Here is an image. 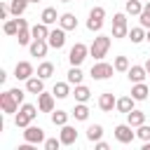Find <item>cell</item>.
I'll list each match as a JSON object with an SVG mask.
<instances>
[{
    "label": "cell",
    "mask_w": 150,
    "mask_h": 150,
    "mask_svg": "<svg viewBox=\"0 0 150 150\" xmlns=\"http://www.w3.org/2000/svg\"><path fill=\"white\" fill-rule=\"evenodd\" d=\"M87 56H89V47H87L84 42H75V45L68 49V63H70V66H82Z\"/></svg>",
    "instance_id": "cell-4"
},
{
    "label": "cell",
    "mask_w": 150,
    "mask_h": 150,
    "mask_svg": "<svg viewBox=\"0 0 150 150\" xmlns=\"http://www.w3.org/2000/svg\"><path fill=\"white\" fill-rule=\"evenodd\" d=\"M66 28H52V33H49V38H47V42H49V47L52 49H63L66 47Z\"/></svg>",
    "instance_id": "cell-9"
},
{
    "label": "cell",
    "mask_w": 150,
    "mask_h": 150,
    "mask_svg": "<svg viewBox=\"0 0 150 150\" xmlns=\"http://www.w3.org/2000/svg\"><path fill=\"white\" fill-rule=\"evenodd\" d=\"M54 101H56V96L52 91H40L38 94V108H40V112H52L54 110Z\"/></svg>",
    "instance_id": "cell-11"
},
{
    "label": "cell",
    "mask_w": 150,
    "mask_h": 150,
    "mask_svg": "<svg viewBox=\"0 0 150 150\" xmlns=\"http://www.w3.org/2000/svg\"><path fill=\"white\" fill-rule=\"evenodd\" d=\"M115 105H117V98L112 96V91H103V94L98 96V108H101L103 112H112Z\"/></svg>",
    "instance_id": "cell-14"
},
{
    "label": "cell",
    "mask_w": 150,
    "mask_h": 150,
    "mask_svg": "<svg viewBox=\"0 0 150 150\" xmlns=\"http://www.w3.org/2000/svg\"><path fill=\"white\" fill-rule=\"evenodd\" d=\"M30 33H33V40H47L52 30H49L47 23L40 21V23H33V26H30Z\"/></svg>",
    "instance_id": "cell-22"
},
{
    "label": "cell",
    "mask_w": 150,
    "mask_h": 150,
    "mask_svg": "<svg viewBox=\"0 0 150 150\" xmlns=\"http://www.w3.org/2000/svg\"><path fill=\"white\" fill-rule=\"evenodd\" d=\"M59 16H61V14H59L54 7H45L42 14H40V21L47 23V26H54V23H59Z\"/></svg>",
    "instance_id": "cell-21"
},
{
    "label": "cell",
    "mask_w": 150,
    "mask_h": 150,
    "mask_svg": "<svg viewBox=\"0 0 150 150\" xmlns=\"http://www.w3.org/2000/svg\"><path fill=\"white\" fill-rule=\"evenodd\" d=\"M70 115L75 117V122H87V120H89V105L75 101V108L70 110Z\"/></svg>",
    "instance_id": "cell-20"
},
{
    "label": "cell",
    "mask_w": 150,
    "mask_h": 150,
    "mask_svg": "<svg viewBox=\"0 0 150 150\" xmlns=\"http://www.w3.org/2000/svg\"><path fill=\"white\" fill-rule=\"evenodd\" d=\"M134 103H136V98H134L131 94H129V96H120V98H117V105H115V110L127 115V112H131V110H134Z\"/></svg>",
    "instance_id": "cell-19"
},
{
    "label": "cell",
    "mask_w": 150,
    "mask_h": 150,
    "mask_svg": "<svg viewBox=\"0 0 150 150\" xmlns=\"http://www.w3.org/2000/svg\"><path fill=\"white\" fill-rule=\"evenodd\" d=\"M70 87H73V84H70L68 80H66V82H56V84L52 87V94H54L56 98H68V96L73 94V91H70Z\"/></svg>",
    "instance_id": "cell-23"
},
{
    "label": "cell",
    "mask_w": 150,
    "mask_h": 150,
    "mask_svg": "<svg viewBox=\"0 0 150 150\" xmlns=\"http://www.w3.org/2000/svg\"><path fill=\"white\" fill-rule=\"evenodd\" d=\"M143 66H145V70H148V75H150V59H145V63H143Z\"/></svg>",
    "instance_id": "cell-44"
},
{
    "label": "cell",
    "mask_w": 150,
    "mask_h": 150,
    "mask_svg": "<svg viewBox=\"0 0 150 150\" xmlns=\"http://www.w3.org/2000/svg\"><path fill=\"white\" fill-rule=\"evenodd\" d=\"M19 105H21V103L14 98V94H12L9 89L0 94V110H2V115H16Z\"/></svg>",
    "instance_id": "cell-6"
},
{
    "label": "cell",
    "mask_w": 150,
    "mask_h": 150,
    "mask_svg": "<svg viewBox=\"0 0 150 150\" xmlns=\"http://www.w3.org/2000/svg\"><path fill=\"white\" fill-rule=\"evenodd\" d=\"M134 45H141L143 40H145V28L143 26H136V28H129V35H127Z\"/></svg>",
    "instance_id": "cell-32"
},
{
    "label": "cell",
    "mask_w": 150,
    "mask_h": 150,
    "mask_svg": "<svg viewBox=\"0 0 150 150\" xmlns=\"http://www.w3.org/2000/svg\"><path fill=\"white\" fill-rule=\"evenodd\" d=\"M12 12H9V2H0V19L2 21H7V16H9Z\"/></svg>",
    "instance_id": "cell-40"
},
{
    "label": "cell",
    "mask_w": 150,
    "mask_h": 150,
    "mask_svg": "<svg viewBox=\"0 0 150 150\" xmlns=\"http://www.w3.org/2000/svg\"><path fill=\"white\" fill-rule=\"evenodd\" d=\"M45 129L42 127H35V124H28L26 129H23V141L26 143H33V145H40V143H45Z\"/></svg>",
    "instance_id": "cell-8"
},
{
    "label": "cell",
    "mask_w": 150,
    "mask_h": 150,
    "mask_svg": "<svg viewBox=\"0 0 150 150\" xmlns=\"http://www.w3.org/2000/svg\"><path fill=\"white\" fill-rule=\"evenodd\" d=\"M73 87L75 84H82V80H84V73H82V68L80 66H70V70H68V77H66Z\"/></svg>",
    "instance_id": "cell-28"
},
{
    "label": "cell",
    "mask_w": 150,
    "mask_h": 150,
    "mask_svg": "<svg viewBox=\"0 0 150 150\" xmlns=\"http://www.w3.org/2000/svg\"><path fill=\"white\" fill-rule=\"evenodd\" d=\"M138 23H141V26H143L145 30L150 28V9H143V12L138 14Z\"/></svg>",
    "instance_id": "cell-38"
},
{
    "label": "cell",
    "mask_w": 150,
    "mask_h": 150,
    "mask_svg": "<svg viewBox=\"0 0 150 150\" xmlns=\"http://www.w3.org/2000/svg\"><path fill=\"white\" fill-rule=\"evenodd\" d=\"M59 138H61L63 145H75V141H77V129L70 127V124H63L61 131H59Z\"/></svg>",
    "instance_id": "cell-13"
},
{
    "label": "cell",
    "mask_w": 150,
    "mask_h": 150,
    "mask_svg": "<svg viewBox=\"0 0 150 150\" xmlns=\"http://www.w3.org/2000/svg\"><path fill=\"white\" fill-rule=\"evenodd\" d=\"M89 16H94V19H105V7H101V5L91 7V9H89Z\"/></svg>",
    "instance_id": "cell-39"
},
{
    "label": "cell",
    "mask_w": 150,
    "mask_h": 150,
    "mask_svg": "<svg viewBox=\"0 0 150 150\" xmlns=\"http://www.w3.org/2000/svg\"><path fill=\"white\" fill-rule=\"evenodd\" d=\"M30 0H9V12L12 16H23V12L28 9Z\"/></svg>",
    "instance_id": "cell-25"
},
{
    "label": "cell",
    "mask_w": 150,
    "mask_h": 150,
    "mask_svg": "<svg viewBox=\"0 0 150 150\" xmlns=\"http://www.w3.org/2000/svg\"><path fill=\"white\" fill-rule=\"evenodd\" d=\"M19 28H21V26H19V19H16V16H14V19H7V21L2 23V30H5V35H14V38H16Z\"/></svg>",
    "instance_id": "cell-33"
},
{
    "label": "cell",
    "mask_w": 150,
    "mask_h": 150,
    "mask_svg": "<svg viewBox=\"0 0 150 150\" xmlns=\"http://www.w3.org/2000/svg\"><path fill=\"white\" fill-rule=\"evenodd\" d=\"M26 91L38 96L40 91H45V80H42L40 75H33V77H28V80H26Z\"/></svg>",
    "instance_id": "cell-16"
},
{
    "label": "cell",
    "mask_w": 150,
    "mask_h": 150,
    "mask_svg": "<svg viewBox=\"0 0 150 150\" xmlns=\"http://www.w3.org/2000/svg\"><path fill=\"white\" fill-rule=\"evenodd\" d=\"M112 73H117V70H115V66H112V63H105V61H96V63L91 66V70H89V75H91L94 80H98V82L110 80V77H112Z\"/></svg>",
    "instance_id": "cell-5"
},
{
    "label": "cell",
    "mask_w": 150,
    "mask_h": 150,
    "mask_svg": "<svg viewBox=\"0 0 150 150\" xmlns=\"http://www.w3.org/2000/svg\"><path fill=\"white\" fill-rule=\"evenodd\" d=\"M68 117H70V112H66V110H52V112H49V120H52L54 127L68 124Z\"/></svg>",
    "instance_id": "cell-26"
},
{
    "label": "cell",
    "mask_w": 150,
    "mask_h": 150,
    "mask_svg": "<svg viewBox=\"0 0 150 150\" xmlns=\"http://www.w3.org/2000/svg\"><path fill=\"white\" fill-rule=\"evenodd\" d=\"M35 75H40L42 80H49V77L54 75V63H52V61H42V63L38 66V70H35Z\"/></svg>",
    "instance_id": "cell-30"
},
{
    "label": "cell",
    "mask_w": 150,
    "mask_h": 150,
    "mask_svg": "<svg viewBox=\"0 0 150 150\" xmlns=\"http://www.w3.org/2000/svg\"><path fill=\"white\" fill-rule=\"evenodd\" d=\"M127 77H129L131 84H134V82H145L148 70H145V66H131V68L127 70Z\"/></svg>",
    "instance_id": "cell-15"
},
{
    "label": "cell",
    "mask_w": 150,
    "mask_h": 150,
    "mask_svg": "<svg viewBox=\"0 0 150 150\" xmlns=\"http://www.w3.org/2000/svg\"><path fill=\"white\" fill-rule=\"evenodd\" d=\"M73 94H75V101H77V103H87V101L91 98V89H89L87 84H75Z\"/></svg>",
    "instance_id": "cell-24"
},
{
    "label": "cell",
    "mask_w": 150,
    "mask_h": 150,
    "mask_svg": "<svg viewBox=\"0 0 150 150\" xmlns=\"http://www.w3.org/2000/svg\"><path fill=\"white\" fill-rule=\"evenodd\" d=\"M101 28H103V19H94V16L87 19V30H91V33H101Z\"/></svg>",
    "instance_id": "cell-35"
},
{
    "label": "cell",
    "mask_w": 150,
    "mask_h": 150,
    "mask_svg": "<svg viewBox=\"0 0 150 150\" xmlns=\"http://www.w3.org/2000/svg\"><path fill=\"white\" fill-rule=\"evenodd\" d=\"M101 138H103V127H101V124H89V127H87V141L96 143V141H101Z\"/></svg>",
    "instance_id": "cell-31"
},
{
    "label": "cell",
    "mask_w": 150,
    "mask_h": 150,
    "mask_svg": "<svg viewBox=\"0 0 150 150\" xmlns=\"http://www.w3.org/2000/svg\"><path fill=\"white\" fill-rule=\"evenodd\" d=\"M30 2H35V5H38V2H40V0H30Z\"/></svg>",
    "instance_id": "cell-48"
},
{
    "label": "cell",
    "mask_w": 150,
    "mask_h": 150,
    "mask_svg": "<svg viewBox=\"0 0 150 150\" xmlns=\"http://www.w3.org/2000/svg\"><path fill=\"white\" fill-rule=\"evenodd\" d=\"M127 122H129V124H131V127L136 129V127L145 124V112H143V110H136V108H134L131 112H127Z\"/></svg>",
    "instance_id": "cell-27"
},
{
    "label": "cell",
    "mask_w": 150,
    "mask_h": 150,
    "mask_svg": "<svg viewBox=\"0 0 150 150\" xmlns=\"http://www.w3.org/2000/svg\"><path fill=\"white\" fill-rule=\"evenodd\" d=\"M59 26L66 28V30H75V28H77V16H75L73 12H63V14L59 16Z\"/></svg>",
    "instance_id": "cell-18"
},
{
    "label": "cell",
    "mask_w": 150,
    "mask_h": 150,
    "mask_svg": "<svg viewBox=\"0 0 150 150\" xmlns=\"http://www.w3.org/2000/svg\"><path fill=\"white\" fill-rule=\"evenodd\" d=\"M5 80H7V70H0V84H2Z\"/></svg>",
    "instance_id": "cell-43"
},
{
    "label": "cell",
    "mask_w": 150,
    "mask_h": 150,
    "mask_svg": "<svg viewBox=\"0 0 150 150\" xmlns=\"http://www.w3.org/2000/svg\"><path fill=\"white\" fill-rule=\"evenodd\" d=\"M49 49H52V47H49V42H47V40H33V42L28 45L30 56H38V59H45Z\"/></svg>",
    "instance_id": "cell-12"
},
{
    "label": "cell",
    "mask_w": 150,
    "mask_h": 150,
    "mask_svg": "<svg viewBox=\"0 0 150 150\" xmlns=\"http://www.w3.org/2000/svg\"><path fill=\"white\" fill-rule=\"evenodd\" d=\"M143 0H127V5H124V12L129 14V16H138L141 12H143Z\"/></svg>",
    "instance_id": "cell-29"
},
{
    "label": "cell",
    "mask_w": 150,
    "mask_h": 150,
    "mask_svg": "<svg viewBox=\"0 0 150 150\" xmlns=\"http://www.w3.org/2000/svg\"><path fill=\"white\" fill-rule=\"evenodd\" d=\"M59 2H73V0H59Z\"/></svg>",
    "instance_id": "cell-47"
},
{
    "label": "cell",
    "mask_w": 150,
    "mask_h": 150,
    "mask_svg": "<svg viewBox=\"0 0 150 150\" xmlns=\"http://www.w3.org/2000/svg\"><path fill=\"white\" fill-rule=\"evenodd\" d=\"M112 35H96L94 40H91V45H89V56H94V61H103L105 56H108V49H110V45H112V40H110Z\"/></svg>",
    "instance_id": "cell-1"
},
{
    "label": "cell",
    "mask_w": 150,
    "mask_h": 150,
    "mask_svg": "<svg viewBox=\"0 0 150 150\" xmlns=\"http://www.w3.org/2000/svg\"><path fill=\"white\" fill-rule=\"evenodd\" d=\"M63 143H61V138H45V143H42V148L45 150H59Z\"/></svg>",
    "instance_id": "cell-36"
},
{
    "label": "cell",
    "mask_w": 150,
    "mask_h": 150,
    "mask_svg": "<svg viewBox=\"0 0 150 150\" xmlns=\"http://www.w3.org/2000/svg\"><path fill=\"white\" fill-rule=\"evenodd\" d=\"M12 94H14V98L19 101V103H23V98H26V91L23 89H19V87H14V89H9Z\"/></svg>",
    "instance_id": "cell-41"
},
{
    "label": "cell",
    "mask_w": 150,
    "mask_h": 150,
    "mask_svg": "<svg viewBox=\"0 0 150 150\" xmlns=\"http://www.w3.org/2000/svg\"><path fill=\"white\" fill-rule=\"evenodd\" d=\"M94 148H96V150H108L110 145H108V143H105V141L101 138V141H96V143H94Z\"/></svg>",
    "instance_id": "cell-42"
},
{
    "label": "cell",
    "mask_w": 150,
    "mask_h": 150,
    "mask_svg": "<svg viewBox=\"0 0 150 150\" xmlns=\"http://www.w3.org/2000/svg\"><path fill=\"white\" fill-rule=\"evenodd\" d=\"M136 138H141V141H150V127H148V124L136 127Z\"/></svg>",
    "instance_id": "cell-37"
},
{
    "label": "cell",
    "mask_w": 150,
    "mask_h": 150,
    "mask_svg": "<svg viewBox=\"0 0 150 150\" xmlns=\"http://www.w3.org/2000/svg\"><path fill=\"white\" fill-rule=\"evenodd\" d=\"M131 96L136 101H145V98H150V87L145 82H134L131 84Z\"/></svg>",
    "instance_id": "cell-17"
},
{
    "label": "cell",
    "mask_w": 150,
    "mask_h": 150,
    "mask_svg": "<svg viewBox=\"0 0 150 150\" xmlns=\"http://www.w3.org/2000/svg\"><path fill=\"white\" fill-rule=\"evenodd\" d=\"M134 138H136V131H134V127H131L129 122L115 127V141H117V143L129 145V143H134Z\"/></svg>",
    "instance_id": "cell-7"
},
{
    "label": "cell",
    "mask_w": 150,
    "mask_h": 150,
    "mask_svg": "<svg viewBox=\"0 0 150 150\" xmlns=\"http://www.w3.org/2000/svg\"><path fill=\"white\" fill-rule=\"evenodd\" d=\"M143 2H148V0H143Z\"/></svg>",
    "instance_id": "cell-49"
},
{
    "label": "cell",
    "mask_w": 150,
    "mask_h": 150,
    "mask_svg": "<svg viewBox=\"0 0 150 150\" xmlns=\"http://www.w3.org/2000/svg\"><path fill=\"white\" fill-rule=\"evenodd\" d=\"M33 75H35V68H33L30 61H19V63L14 66V77H16L19 82H26V80L33 77Z\"/></svg>",
    "instance_id": "cell-10"
},
{
    "label": "cell",
    "mask_w": 150,
    "mask_h": 150,
    "mask_svg": "<svg viewBox=\"0 0 150 150\" xmlns=\"http://www.w3.org/2000/svg\"><path fill=\"white\" fill-rule=\"evenodd\" d=\"M112 66H115V70H117V73H127V70L131 68V63H129V59H127L124 54H120V56H115V61H112Z\"/></svg>",
    "instance_id": "cell-34"
},
{
    "label": "cell",
    "mask_w": 150,
    "mask_h": 150,
    "mask_svg": "<svg viewBox=\"0 0 150 150\" xmlns=\"http://www.w3.org/2000/svg\"><path fill=\"white\" fill-rule=\"evenodd\" d=\"M143 150H150V141H143Z\"/></svg>",
    "instance_id": "cell-45"
},
{
    "label": "cell",
    "mask_w": 150,
    "mask_h": 150,
    "mask_svg": "<svg viewBox=\"0 0 150 150\" xmlns=\"http://www.w3.org/2000/svg\"><path fill=\"white\" fill-rule=\"evenodd\" d=\"M145 40H148V42H150V28H148V30H145Z\"/></svg>",
    "instance_id": "cell-46"
},
{
    "label": "cell",
    "mask_w": 150,
    "mask_h": 150,
    "mask_svg": "<svg viewBox=\"0 0 150 150\" xmlns=\"http://www.w3.org/2000/svg\"><path fill=\"white\" fill-rule=\"evenodd\" d=\"M38 112H40L38 105H33V103H21V108H19L16 115H14V124H16V129H26L28 124H33V120L38 117Z\"/></svg>",
    "instance_id": "cell-2"
},
{
    "label": "cell",
    "mask_w": 150,
    "mask_h": 150,
    "mask_svg": "<svg viewBox=\"0 0 150 150\" xmlns=\"http://www.w3.org/2000/svg\"><path fill=\"white\" fill-rule=\"evenodd\" d=\"M129 35V21H127V12H117L112 14V38L122 40Z\"/></svg>",
    "instance_id": "cell-3"
}]
</instances>
